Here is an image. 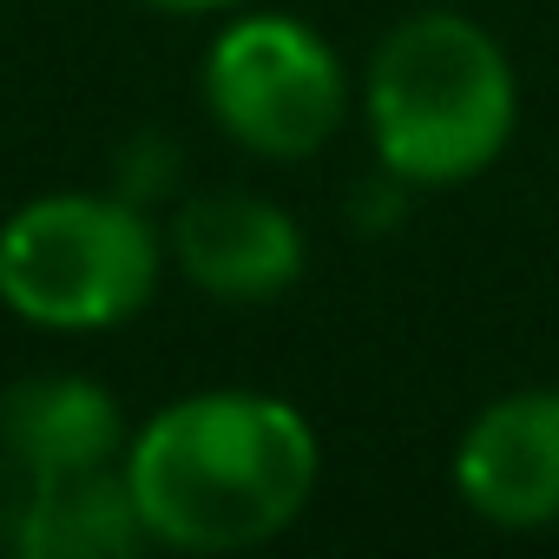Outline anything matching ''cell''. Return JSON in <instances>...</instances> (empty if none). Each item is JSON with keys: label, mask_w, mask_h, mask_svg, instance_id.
Returning <instances> with one entry per match:
<instances>
[{"label": "cell", "mask_w": 559, "mask_h": 559, "mask_svg": "<svg viewBox=\"0 0 559 559\" xmlns=\"http://www.w3.org/2000/svg\"><path fill=\"white\" fill-rule=\"evenodd\" d=\"M139 526L165 552H250L304 520L323 448L297 402L198 389L145 415L119 454Z\"/></svg>", "instance_id": "obj_1"}, {"label": "cell", "mask_w": 559, "mask_h": 559, "mask_svg": "<svg viewBox=\"0 0 559 559\" xmlns=\"http://www.w3.org/2000/svg\"><path fill=\"white\" fill-rule=\"evenodd\" d=\"M362 119L382 171H395L408 191L467 185L507 152L520 126V73L480 21L421 8L376 40L362 73Z\"/></svg>", "instance_id": "obj_2"}, {"label": "cell", "mask_w": 559, "mask_h": 559, "mask_svg": "<svg viewBox=\"0 0 559 559\" xmlns=\"http://www.w3.org/2000/svg\"><path fill=\"white\" fill-rule=\"evenodd\" d=\"M165 230L119 191H47L0 224V304L34 330H112L158 297Z\"/></svg>", "instance_id": "obj_3"}, {"label": "cell", "mask_w": 559, "mask_h": 559, "mask_svg": "<svg viewBox=\"0 0 559 559\" xmlns=\"http://www.w3.org/2000/svg\"><path fill=\"white\" fill-rule=\"evenodd\" d=\"M204 106L230 145L297 165L343 132L349 73L310 21L237 14L204 47Z\"/></svg>", "instance_id": "obj_4"}, {"label": "cell", "mask_w": 559, "mask_h": 559, "mask_svg": "<svg viewBox=\"0 0 559 559\" xmlns=\"http://www.w3.org/2000/svg\"><path fill=\"white\" fill-rule=\"evenodd\" d=\"M165 263H178V276L211 304H276L304 276L310 237L276 198L211 185L178 198L165 224Z\"/></svg>", "instance_id": "obj_5"}, {"label": "cell", "mask_w": 559, "mask_h": 559, "mask_svg": "<svg viewBox=\"0 0 559 559\" xmlns=\"http://www.w3.org/2000/svg\"><path fill=\"white\" fill-rule=\"evenodd\" d=\"M454 493L500 533L559 526V389L493 395L454 441Z\"/></svg>", "instance_id": "obj_6"}, {"label": "cell", "mask_w": 559, "mask_h": 559, "mask_svg": "<svg viewBox=\"0 0 559 559\" xmlns=\"http://www.w3.org/2000/svg\"><path fill=\"white\" fill-rule=\"evenodd\" d=\"M126 441V408L93 376H21L0 395V461L14 480L112 467Z\"/></svg>", "instance_id": "obj_7"}, {"label": "cell", "mask_w": 559, "mask_h": 559, "mask_svg": "<svg viewBox=\"0 0 559 559\" xmlns=\"http://www.w3.org/2000/svg\"><path fill=\"white\" fill-rule=\"evenodd\" d=\"M8 546L21 559H126L145 539L126 467H80V474H47L21 480L8 507Z\"/></svg>", "instance_id": "obj_8"}, {"label": "cell", "mask_w": 559, "mask_h": 559, "mask_svg": "<svg viewBox=\"0 0 559 559\" xmlns=\"http://www.w3.org/2000/svg\"><path fill=\"white\" fill-rule=\"evenodd\" d=\"M178 185V152L158 139V132H145V139H132L126 145V158H119V198H132V204H152V198H165Z\"/></svg>", "instance_id": "obj_9"}, {"label": "cell", "mask_w": 559, "mask_h": 559, "mask_svg": "<svg viewBox=\"0 0 559 559\" xmlns=\"http://www.w3.org/2000/svg\"><path fill=\"white\" fill-rule=\"evenodd\" d=\"M145 8H158V14H237L250 0H145Z\"/></svg>", "instance_id": "obj_10"}]
</instances>
